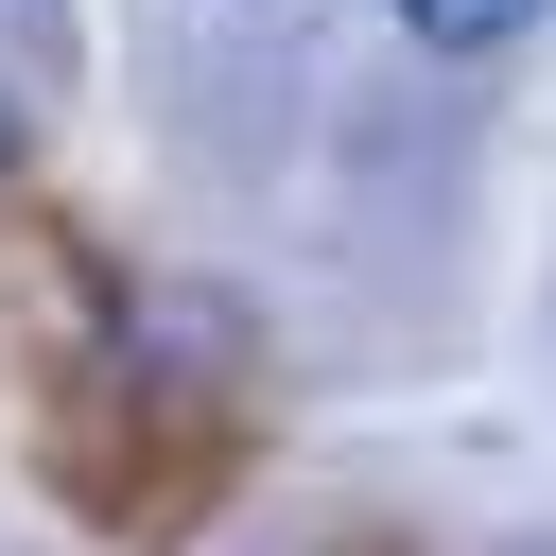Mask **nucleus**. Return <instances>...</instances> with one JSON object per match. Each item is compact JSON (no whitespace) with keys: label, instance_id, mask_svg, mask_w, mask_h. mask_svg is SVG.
<instances>
[{"label":"nucleus","instance_id":"1","mask_svg":"<svg viewBox=\"0 0 556 556\" xmlns=\"http://www.w3.org/2000/svg\"><path fill=\"white\" fill-rule=\"evenodd\" d=\"M382 17H400L417 52H504V35H539L556 0H382Z\"/></svg>","mask_w":556,"mask_h":556},{"label":"nucleus","instance_id":"3","mask_svg":"<svg viewBox=\"0 0 556 556\" xmlns=\"http://www.w3.org/2000/svg\"><path fill=\"white\" fill-rule=\"evenodd\" d=\"M243 17H261V0H243Z\"/></svg>","mask_w":556,"mask_h":556},{"label":"nucleus","instance_id":"2","mask_svg":"<svg viewBox=\"0 0 556 556\" xmlns=\"http://www.w3.org/2000/svg\"><path fill=\"white\" fill-rule=\"evenodd\" d=\"M17 139H35V122H17V104H0V174H17Z\"/></svg>","mask_w":556,"mask_h":556}]
</instances>
